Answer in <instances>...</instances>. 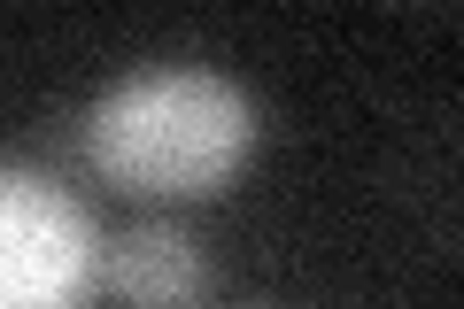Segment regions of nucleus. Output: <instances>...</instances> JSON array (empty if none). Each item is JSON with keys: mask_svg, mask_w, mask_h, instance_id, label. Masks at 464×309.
I'll return each instance as SVG.
<instances>
[{"mask_svg": "<svg viewBox=\"0 0 464 309\" xmlns=\"http://www.w3.org/2000/svg\"><path fill=\"white\" fill-rule=\"evenodd\" d=\"M264 147V109L209 63H140L78 116V163L132 201H209Z\"/></svg>", "mask_w": 464, "mask_h": 309, "instance_id": "f257e3e1", "label": "nucleus"}, {"mask_svg": "<svg viewBox=\"0 0 464 309\" xmlns=\"http://www.w3.org/2000/svg\"><path fill=\"white\" fill-rule=\"evenodd\" d=\"M101 256L109 240L63 179L0 163V309H93Z\"/></svg>", "mask_w": 464, "mask_h": 309, "instance_id": "f03ea898", "label": "nucleus"}, {"mask_svg": "<svg viewBox=\"0 0 464 309\" xmlns=\"http://www.w3.org/2000/svg\"><path fill=\"white\" fill-rule=\"evenodd\" d=\"M209 247L179 225V217H140L109 240L101 256V286L124 309H201L209 302Z\"/></svg>", "mask_w": 464, "mask_h": 309, "instance_id": "7ed1b4c3", "label": "nucleus"}]
</instances>
